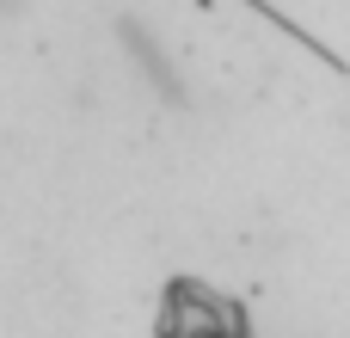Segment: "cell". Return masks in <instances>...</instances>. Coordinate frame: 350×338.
<instances>
[{
	"label": "cell",
	"instance_id": "cell-1",
	"mask_svg": "<svg viewBox=\"0 0 350 338\" xmlns=\"http://www.w3.org/2000/svg\"><path fill=\"white\" fill-rule=\"evenodd\" d=\"M154 338H258L246 308L234 296H221L215 283L197 277H172L154 314Z\"/></svg>",
	"mask_w": 350,
	"mask_h": 338
}]
</instances>
